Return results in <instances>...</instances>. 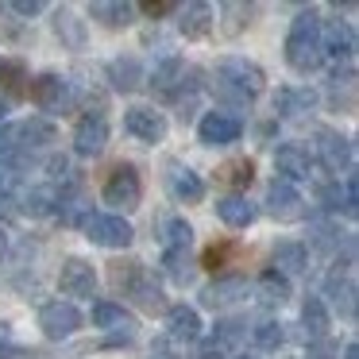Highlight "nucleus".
Returning <instances> with one entry per match:
<instances>
[{"label":"nucleus","instance_id":"obj_28","mask_svg":"<svg viewBox=\"0 0 359 359\" xmlns=\"http://www.w3.org/2000/svg\"><path fill=\"white\" fill-rule=\"evenodd\" d=\"M89 20H97L109 32H120V27L135 24V4H128V0H97V4H89Z\"/></svg>","mask_w":359,"mask_h":359},{"label":"nucleus","instance_id":"obj_27","mask_svg":"<svg viewBox=\"0 0 359 359\" xmlns=\"http://www.w3.org/2000/svg\"><path fill=\"white\" fill-rule=\"evenodd\" d=\"M217 217L228 228H248V224H255L259 205L248 194H224V197H217Z\"/></svg>","mask_w":359,"mask_h":359},{"label":"nucleus","instance_id":"obj_24","mask_svg":"<svg viewBox=\"0 0 359 359\" xmlns=\"http://www.w3.org/2000/svg\"><path fill=\"white\" fill-rule=\"evenodd\" d=\"M16 143L20 155H32V151H47L50 143H58V128L50 124L47 116H32L16 124Z\"/></svg>","mask_w":359,"mask_h":359},{"label":"nucleus","instance_id":"obj_35","mask_svg":"<svg viewBox=\"0 0 359 359\" xmlns=\"http://www.w3.org/2000/svg\"><path fill=\"white\" fill-rule=\"evenodd\" d=\"M20 201H24V212L27 217H55V201H58V186H32L27 189L24 197H20Z\"/></svg>","mask_w":359,"mask_h":359},{"label":"nucleus","instance_id":"obj_7","mask_svg":"<svg viewBox=\"0 0 359 359\" xmlns=\"http://www.w3.org/2000/svg\"><path fill=\"white\" fill-rule=\"evenodd\" d=\"M81 232H86L89 243H97V248H132L135 240V228L128 224L124 217H116V212H89L86 224H81Z\"/></svg>","mask_w":359,"mask_h":359},{"label":"nucleus","instance_id":"obj_12","mask_svg":"<svg viewBox=\"0 0 359 359\" xmlns=\"http://www.w3.org/2000/svg\"><path fill=\"white\" fill-rule=\"evenodd\" d=\"M320 55L325 62H355V27L348 20H320Z\"/></svg>","mask_w":359,"mask_h":359},{"label":"nucleus","instance_id":"obj_45","mask_svg":"<svg viewBox=\"0 0 359 359\" xmlns=\"http://www.w3.org/2000/svg\"><path fill=\"white\" fill-rule=\"evenodd\" d=\"M228 351L220 348V344H212V340H197V351H194V359H224Z\"/></svg>","mask_w":359,"mask_h":359},{"label":"nucleus","instance_id":"obj_42","mask_svg":"<svg viewBox=\"0 0 359 359\" xmlns=\"http://www.w3.org/2000/svg\"><path fill=\"white\" fill-rule=\"evenodd\" d=\"M340 355V348H336L332 336H325V340H313L309 348H305V359H336Z\"/></svg>","mask_w":359,"mask_h":359},{"label":"nucleus","instance_id":"obj_5","mask_svg":"<svg viewBox=\"0 0 359 359\" xmlns=\"http://www.w3.org/2000/svg\"><path fill=\"white\" fill-rule=\"evenodd\" d=\"M313 140H317L309 147L313 163H317L325 174H332L336 182H340V174L348 178L351 166H355V147H351V140H344V135L332 132V128H317V132H313Z\"/></svg>","mask_w":359,"mask_h":359},{"label":"nucleus","instance_id":"obj_31","mask_svg":"<svg viewBox=\"0 0 359 359\" xmlns=\"http://www.w3.org/2000/svg\"><path fill=\"white\" fill-rule=\"evenodd\" d=\"M178 32L186 35V39H205V35L212 32V24H217V20H212V4H201V0H197V4H186V8H178Z\"/></svg>","mask_w":359,"mask_h":359},{"label":"nucleus","instance_id":"obj_39","mask_svg":"<svg viewBox=\"0 0 359 359\" xmlns=\"http://www.w3.org/2000/svg\"><path fill=\"white\" fill-rule=\"evenodd\" d=\"M340 243L344 248H351V240H344V232L336 224H313L309 228V243H305V248H317V251H340Z\"/></svg>","mask_w":359,"mask_h":359},{"label":"nucleus","instance_id":"obj_18","mask_svg":"<svg viewBox=\"0 0 359 359\" xmlns=\"http://www.w3.org/2000/svg\"><path fill=\"white\" fill-rule=\"evenodd\" d=\"M58 290H62L66 297H93L97 294V271L89 259L81 255H70L62 263V271H58Z\"/></svg>","mask_w":359,"mask_h":359},{"label":"nucleus","instance_id":"obj_50","mask_svg":"<svg viewBox=\"0 0 359 359\" xmlns=\"http://www.w3.org/2000/svg\"><path fill=\"white\" fill-rule=\"evenodd\" d=\"M232 359H259V355H255V351H236Z\"/></svg>","mask_w":359,"mask_h":359},{"label":"nucleus","instance_id":"obj_32","mask_svg":"<svg viewBox=\"0 0 359 359\" xmlns=\"http://www.w3.org/2000/svg\"><path fill=\"white\" fill-rule=\"evenodd\" d=\"M189 243H194V228L186 217H166L158 224V248L163 251H189Z\"/></svg>","mask_w":359,"mask_h":359},{"label":"nucleus","instance_id":"obj_3","mask_svg":"<svg viewBox=\"0 0 359 359\" xmlns=\"http://www.w3.org/2000/svg\"><path fill=\"white\" fill-rule=\"evenodd\" d=\"M212 86L228 89V93L243 97V101H255V97L266 89V74H263L259 62H251V58H243V55H224L217 62Z\"/></svg>","mask_w":359,"mask_h":359},{"label":"nucleus","instance_id":"obj_6","mask_svg":"<svg viewBox=\"0 0 359 359\" xmlns=\"http://www.w3.org/2000/svg\"><path fill=\"white\" fill-rule=\"evenodd\" d=\"M27 97H32L35 109L43 112H66L78 93H74V81L62 74H39V78H27Z\"/></svg>","mask_w":359,"mask_h":359},{"label":"nucleus","instance_id":"obj_1","mask_svg":"<svg viewBox=\"0 0 359 359\" xmlns=\"http://www.w3.org/2000/svg\"><path fill=\"white\" fill-rule=\"evenodd\" d=\"M109 282H112V290H116L120 297H128V302L135 305V309H143V313H166L163 286L155 282L151 266L140 263V259H116V263H109Z\"/></svg>","mask_w":359,"mask_h":359},{"label":"nucleus","instance_id":"obj_44","mask_svg":"<svg viewBox=\"0 0 359 359\" xmlns=\"http://www.w3.org/2000/svg\"><path fill=\"white\" fill-rule=\"evenodd\" d=\"M220 12H224V16H236L232 24H228V32H243V27L251 24V12L255 8H248V4H224Z\"/></svg>","mask_w":359,"mask_h":359},{"label":"nucleus","instance_id":"obj_38","mask_svg":"<svg viewBox=\"0 0 359 359\" xmlns=\"http://www.w3.org/2000/svg\"><path fill=\"white\" fill-rule=\"evenodd\" d=\"M55 35L66 43V47L81 50L86 47V20H78L74 12H58L55 16Z\"/></svg>","mask_w":359,"mask_h":359},{"label":"nucleus","instance_id":"obj_10","mask_svg":"<svg viewBox=\"0 0 359 359\" xmlns=\"http://www.w3.org/2000/svg\"><path fill=\"white\" fill-rule=\"evenodd\" d=\"M274 170H278V182H286V186H297V182H313V170H317V163H313L309 147L305 143H278L274 147Z\"/></svg>","mask_w":359,"mask_h":359},{"label":"nucleus","instance_id":"obj_23","mask_svg":"<svg viewBox=\"0 0 359 359\" xmlns=\"http://www.w3.org/2000/svg\"><path fill=\"white\" fill-rule=\"evenodd\" d=\"M89 320H93V328H101V332L124 336V340L135 336V313L124 309L120 302H97L93 313H89Z\"/></svg>","mask_w":359,"mask_h":359},{"label":"nucleus","instance_id":"obj_47","mask_svg":"<svg viewBox=\"0 0 359 359\" xmlns=\"http://www.w3.org/2000/svg\"><path fill=\"white\" fill-rule=\"evenodd\" d=\"M27 351L20 348V344H12V340H4V336H0V359H24Z\"/></svg>","mask_w":359,"mask_h":359},{"label":"nucleus","instance_id":"obj_25","mask_svg":"<svg viewBox=\"0 0 359 359\" xmlns=\"http://www.w3.org/2000/svg\"><path fill=\"white\" fill-rule=\"evenodd\" d=\"M104 78H109V86L116 89V93H135V89L147 81V74H143V66L135 55H120L104 66Z\"/></svg>","mask_w":359,"mask_h":359},{"label":"nucleus","instance_id":"obj_8","mask_svg":"<svg viewBox=\"0 0 359 359\" xmlns=\"http://www.w3.org/2000/svg\"><path fill=\"white\" fill-rule=\"evenodd\" d=\"M104 147H109V116L104 109H86L74 124V151L81 158H97Z\"/></svg>","mask_w":359,"mask_h":359},{"label":"nucleus","instance_id":"obj_34","mask_svg":"<svg viewBox=\"0 0 359 359\" xmlns=\"http://www.w3.org/2000/svg\"><path fill=\"white\" fill-rule=\"evenodd\" d=\"M236 259H240V243L236 240H212L209 248L201 251V266L212 271V274H224Z\"/></svg>","mask_w":359,"mask_h":359},{"label":"nucleus","instance_id":"obj_4","mask_svg":"<svg viewBox=\"0 0 359 359\" xmlns=\"http://www.w3.org/2000/svg\"><path fill=\"white\" fill-rule=\"evenodd\" d=\"M101 197H104V205L116 209V217L135 212V209H140V201H143L140 166H135V163H116L109 170V178H104V186H101Z\"/></svg>","mask_w":359,"mask_h":359},{"label":"nucleus","instance_id":"obj_13","mask_svg":"<svg viewBox=\"0 0 359 359\" xmlns=\"http://www.w3.org/2000/svg\"><path fill=\"white\" fill-rule=\"evenodd\" d=\"M317 205L325 212L355 217V212H359V178H355V174H348L344 182H336V178L317 182Z\"/></svg>","mask_w":359,"mask_h":359},{"label":"nucleus","instance_id":"obj_26","mask_svg":"<svg viewBox=\"0 0 359 359\" xmlns=\"http://www.w3.org/2000/svg\"><path fill=\"white\" fill-rule=\"evenodd\" d=\"M271 271H278L282 278H290V274H305V271H309V248H305L302 240H282V243H274V251H271Z\"/></svg>","mask_w":359,"mask_h":359},{"label":"nucleus","instance_id":"obj_49","mask_svg":"<svg viewBox=\"0 0 359 359\" xmlns=\"http://www.w3.org/2000/svg\"><path fill=\"white\" fill-rule=\"evenodd\" d=\"M344 359H359V344H355V340L344 344Z\"/></svg>","mask_w":359,"mask_h":359},{"label":"nucleus","instance_id":"obj_29","mask_svg":"<svg viewBox=\"0 0 359 359\" xmlns=\"http://www.w3.org/2000/svg\"><path fill=\"white\" fill-rule=\"evenodd\" d=\"M328 328H332V313H328L325 297L309 294L302 302V332H305V340H309V344L313 340H325Z\"/></svg>","mask_w":359,"mask_h":359},{"label":"nucleus","instance_id":"obj_21","mask_svg":"<svg viewBox=\"0 0 359 359\" xmlns=\"http://www.w3.org/2000/svg\"><path fill=\"white\" fill-rule=\"evenodd\" d=\"M266 212H271L274 220H305V197L297 194V186H286V182L274 178L271 186H266Z\"/></svg>","mask_w":359,"mask_h":359},{"label":"nucleus","instance_id":"obj_11","mask_svg":"<svg viewBox=\"0 0 359 359\" xmlns=\"http://www.w3.org/2000/svg\"><path fill=\"white\" fill-rule=\"evenodd\" d=\"M81 325H86V317L74 302H47L39 309V328L47 340H70Z\"/></svg>","mask_w":359,"mask_h":359},{"label":"nucleus","instance_id":"obj_40","mask_svg":"<svg viewBox=\"0 0 359 359\" xmlns=\"http://www.w3.org/2000/svg\"><path fill=\"white\" fill-rule=\"evenodd\" d=\"M27 70L20 62H0V89H4V97L8 101H20V97H27Z\"/></svg>","mask_w":359,"mask_h":359},{"label":"nucleus","instance_id":"obj_37","mask_svg":"<svg viewBox=\"0 0 359 359\" xmlns=\"http://www.w3.org/2000/svg\"><path fill=\"white\" fill-rule=\"evenodd\" d=\"M197 266L189 263V251H163V274L174 286H189Z\"/></svg>","mask_w":359,"mask_h":359},{"label":"nucleus","instance_id":"obj_14","mask_svg":"<svg viewBox=\"0 0 359 359\" xmlns=\"http://www.w3.org/2000/svg\"><path fill=\"white\" fill-rule=\"evenodd\" d=\"M325 294L332 297V305L340 309L344 320H355V274H351V255L344 259H332V271L325 278Z\"/></svg>","mask_w":359,"mask_h":359},{"label":"nucleus","instance_id":"obj_46","mask_svg":"<svg viewBox=\"0 0 359 359\" xmlns=\"http://www.w3.org/2000/svg\"><path fill=\"white\" fill-rule=\"evenodd\" d=\"M8 12H16V16H39V12H43V0H12Z\"/></svg>","mask_w":359,"mask_h":359},{"label":"nucleus","instance_id":"obj_41","mask_svg":"<svg viewBox=\"0 0 359 359\" xmlns=\"http://www.w3.org/2000/svg\"><path fill=\"white\" fill-rule=\"evenodd\" d=\"M243 336H248V320L243 317H220L217 325H212V344H220V348H232V344H240Z\"/></svg>","mask_w":359,"mask_h":359},{"label":"nucleus","instance_id":"obj_43","mask_svg":"<svg viewBox=\"0 0 359 359\" xmlns=\"http://www.w3.org/2000/svg\"><path fill=\"white\" fill-rule=\"evenodd\" d=\"M135 12H143L151 20H163L170 12H178V4H170V0H143V4H135Z\"/></svg>","mask_w":359,"mask_h":359},{"label":"nucleus","instance_id":"obj_36","mask_svg":"<svg viewBox=\"0 0 359 359\" xmlns=\"http://www.w3.org/2000/svg\"><path fill=\"white\" fill-rule=\"evenodd\" d=\"M251 344H255V355L259 351H278L282 344H286V325L274 320V317L259 320V325L251 328Z\"/></svg>","mask_w":359,"mask_h":359},{"label":"nucleus","instance_id":"obj_17","mask_svg":"<svg viewBox=\"0 0 359 359\" xmlns=\"http://www.w3.org/2000/svg\"><path fill=\"white\" fill-rule=\"evenodd\" d=\"M186 58L182 55H163L155 66H151V74H147V86L155 89V97H163V101H174L178 97V89H182V81H186Z\"/></svg>","mask_w":359,"mask_h":359},{"label":"nucleus","instance_id":"obj_16","mask_svg":"<svg viewBox=\"0 0 359 359\" xmlns=\"http://www.w3.org/2000/svg\"><path fill=\"white\" fill-rule=\"evenodd\" d=\"M248 294H251V282L243 278V274H217V278L201 290V305H205V309H217L220 313V309L240 305Z\"/></svg>","mask_w":359,"mask_h":359},{"label":"nucleus","instance_id":"obj_48","mask_svg":"<svg viewBox=\"0 0 359 359\" xmlns=\"http://www.w3.org/2000/svg\"><path fill=\"white\" fill-rule=\"evenodd\" d=\"M151 359H178V355H174V351H166V340H158L155 351H151Z\"/></svg>","mask_w":359,"mask_h":359},{"label":"nucleus","instance_id":"obj_30","mask_svg":"<svg viewBox=\"0 0 359 359\" xmlns=\"http://www.w3.org/2000/svg\"><path fill=\"white\" fill-rule=\"evenodd\" d=\"M251 290H255V302L263 305V309H282V305L290 302V278H282L278 271H271V266L259 274Z\"/></svg>","mask_w":359,"mask_h":359},{"label":"nucleus","instance_id":"obj_20","mask_svg":"<svg viewBox=\"0 0 359 359\" xmlns=\"http://www.w3.org/2000/svg\"><path fill=\"white\" fill-rule=\"evenodd\" d=\"M166 189H170V197L178 205H197L205 197V182L197 170H189L186 163H178V158H170L166 163Z\"/></svg>","mask_w":359,"mask_h":359},{"label":"nucleus","instance_id":"obj_2","mask_svg":"<svg viewBox=\"0 0 359 359\" xmlns=\"http://www.w3.org/2000/svg\"><path fill=\"white\" fill-rule=\"evenodd\" d=\"M286 66L294 74H317L325 66V55H320V16L313 8H302L294 20H290L286 32Z\"/></svg>","mask_w":359,"mask_h":359},{"label":"nucleus","instance_id":"obj_9","mask_svg":"<svg viewBox=\"0 0 359 359\" xmlns=\"http://www.w3.org/2000/svg\"><path fill=\"white\" fill-rule=\"evenodd\" d=\"M240 135H243V120L232 116L228 109H209L197 120V140H201V147H232Z\"/></svg>","mask_w":359,"mask_h":359},{"label":"nucleus","instance_id":"obj_33","mask_svg":"<svg viewBox=\"0 0 359 359\" xmlns=\"http://www.w3.org/2000/svg\"><path fill=\"white\" fill-rule=\"evenodd\" d=\"M217 182L228 186L232 194H248V186L255 182V163L251 158H232V163H224L217 170Z\"/></svg>","mask_w":359,"mask_h":359},{"label":"nucleus","instance_id":"obj_19","mask_svg":"<svg viewBox=\"0 0 359 359\" xmlns=\"http://www.w3.org/2000/svg\"><path fill=\"white\" fill-rule=\"evenodd\" d=\"M271 104H274V116L302 120V116H309V112H317L320 93H317V89H309V86H282L278 93H274Z\"/></svg>","mask_w":359,"mask_h":359},{"label":"nucleus","instance_id":"obj_22","mask_svg":"<svg viewBox=\"0 0 359 359\" xmlns=\"http://www.w3.org/2000/svg\"><path fill=\"white\" fill-rule=\"evenodd\" d=\"M201 340V313L194 305H166V344H197Z\"/></svg>","mask_w":359,"mask_h":359},{"label":"nucleus","instance_id":"obj_15","mask_svg":"<svg viewBox=\"0 0 359 359\" xmlns=\"http://www.w3.org/2000/svg\"><path fill=\"white\" fill-rule=\"evenodd\" d=\"M124 132L132 135V140L140 143H163L166 132H170V124H166V116L158 109H151V104H132V109L124 112Z\"/></svg>","mask_w":359,"mask_h":359}]
</instances>
